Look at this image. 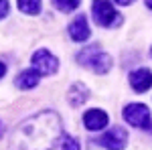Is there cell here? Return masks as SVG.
Wrapping results in <instances>:
<instances>
[{
    "label": "cell",
    "mask_w": 152,
    "mask_h": 150,
    "mask_svg": "<svg viewBox=\"0 0 152 150\" xmlns=\"http://www.w3.org/2000/svg\"><path fill=\"white\" fill-rule=\"evenodd\" d=\"M61 118L55 112H39L14 128L10 136L12 148H51L63 134Z\"/></svg>",
    "instance_id": "6da1fadb"
},
{
    "label": "cell",
    "mask_w": 152,
    "mask_h": 150,
    "mask_svg": "<svg viewBox=\"0 0 152 150\" xmlns=\"http://www.w3.org/2000/svg\"><path fill=\"white\" fill-rule=\"evenodd\" d=\"M77 61L81 63L83 67L91 69L94 73H107V71L112 69V65H114L112 57H110L107 53H104L97 45L81 49V51L77 53Z\"/></svg>",
    "instance_id": "7a4b0ae2"
},
{
    "label": "cell",
    "mask_w": 152,
    "mask_h": 150,
    "mask_svg": "<svg viewBox=\"0 0 152 150\" xmlns=\"http://www.w3.org/2000/svg\"><path fill=\"white\" fill-rule=\"evenodd\" d=\"M91 12H94L95 24H99V26H118V24H122V16L114 10L110 0H94Z\"/></svg>",
    "instance_id": "3957f363"
},
{
    "label": "cell",
    "mask_w": 152,
    "mask_h": 150,
    "mask_svg": "<svg viewBox=\"0 0 152 150\" xmlns=\"http://www.w3.org/2000/svg\"><path fill=\"white\" fill-rule=\"evenodd\" d=\"M124 120L134 128H148L150 126V110L144 104H130L124 108Z\"/></svg>",
    "instance_id": "277c9868"
},
{
    "label": "cell",
    "mask_w": 152,
    "mask_h": 150,
    "mask_svg": "<svg viewBox=\"0 0 152 150\" xmlns=\"http://www.w3.org/2000/svg\"><path fill=\"white\" fill-rule=\"evenodd\" d=\"M33 69H37L41 75H53L59 69V61L55 55H51L47 49H39L33 53Z\"/></svg>",
    "instance_id": "5b68a950"
},
{
    "label": "cell",
    "mask_w": 152,
    "mask_h": 150,
    "mask_svg": "<svg viewBox=\"0 0 152 150\" xmlns=\"http://www.w3.org/2000/svg\"><path fill=\"white\" fill-rule=\"evenodd\" d=\"M126 142H128V132L124 128L116 126L112 130H107L99 138V146H104V148H124Z\"/></svg>",
    "instance_id": "8992f818"
},
{
    "label": "cell",
    "mask_w": 152,
    "mask_h": 150,
    "mask_svg": "<svg viewBox=\"0 0 152 150\" xmlns=\"http://www.w3.org/2000/svg\"><path fill=\"white\" fill-rule=\"evenodd\" d=\"M130 85H132V89L134 91H148L152 87V71L150 69H136L130 73Z\"/></svg>",
    "instance_id": "52a82bcc"
},
{
    "label": "cell",
    "mask_w": 152,
    "mask_h": 150,
    "mask_svg": "<svg viewBox=\"0 0 152 150\" xmlns=\"http://www.w3.org/2000/svg\"><path fill=\"white\" fill-rule=\"evenodd\" d=\"M83 126L91 132H97V130H104L107 126V114L104 110H89L83 114Z\"/></svg>",
    "instance_id": "ba28073f"
},
{
    "label": "cell",
    "mask_w": 152,
    "mask_h": 150,
    "mask_svg": "<svg viewBox=\"0 0 152 150\" xmlns=\"http://www.w3.org/2000/svg\"><path fill=\"white\" fill-rule=\"evenodd\" d=\"M69 37L75 43H83L89 39V26H87V18L85 16H77L73 23L69 24Z\"/></svg>",
    "instance_id": "9c48e42d"
},
{
    "label": "cell",
    "mask_w": 152,
    "mask_h": 150,
    "mask_svg": "<svg viewBox=\"0 0 152 150\" xmlns=\"http://www.w3.org/2000/svg\"><path fill=\"white\" fill-rule=\"evenodd\" d=\"M67 97H69V104L73 108H79L81 104H85L87 100V87L83 83H73L71 89L67 91Z\"/></svg>",
    "instance_id": "30bf717a"
},
{
    "label": "cell",
    "mask_w": 152,
    "mask_h": 150,
    "mask_svg": "<svg viewBox=\"0 0 152 150\" xmlns=\"http://www.w3.org/2000/svg\"><path fill=\"white\" fill-rule=\"evenodd\" d=\"M39 77H41V73L37 69L23 71V73L16 77V85H18L20 89H33V87H37V83H39Z\"/></svg>",
    "instance_id": "8fae6325"
},
{
    "label": "cell",
    "mask_w": 152,
    "mask_h": 150,
    "mask_svg": "<svg viewBox=\"0 0 152 150\" xmlns=\"http://www.w3.org/2000/svg\"><path fill=\"white\" fill-rule=\"evenodd\" d=\"M18 8H20L24 14L35 16V14L41 12V0H18Z\"/></svg>",
    "instance_id": "7c38bea8"
},
{
    "label": "cell",
    "mask_w": 152,
    "mask_h": 150,
    "mask_svg": "<svg viewBox=\"0 0 152 150\" xmlns=\"http://www.w3.org/2000/svg\"><path fill=\"white\" fill-rule=\"evenodd\" d=\"M55 148H69V150H77L79 148V144H77V140L69 138V136H59L57 142H55Z\"/></svg>",
    "instance_id": "4fadbf2b"
},
{
    "label": "cell",
    "mask_w": 152,
    "mask_h": 150,
    "mask_svg": "<svg viewBox=\"0 0 152 150\" xmlns=\"http://www.w3.org/2000/svg\"><path fill=\"white\" fill-rule=\"evenodd\" d=\"M79 2H81V0H55V6L63 12H71V10H75V8L79 6Z\"/></svg>",
    "instance_id": "5bb4252c"
},
{
    "label": "cell",
    "mask_w": 152,
    "mask_h": 150,
    "mask_svg": "<svg viewBox=\"0 0 152 150\" xmlns=\"http://www.w3.org/2000/svg\"><path fill=\"white\" fill-rule=\"evenodd\" d=\"M8 0H0V18H4L6 14H8Z\"/></svg>",
    "instance_id": "9a60e30c"
},
{
    "label": "cell",
    "mask_w": 152,
    "mask_h": 150,
    "mask_svg": "<svg viewBox=\"0 0 152 150\" xmlns=\"http://www.w3.org/2000/svg\"><path fill=\"white\" fill-rule=\"evenodd\" d=\"M4 73H6V65H4V63H2V61H0V77H2V75H4Z\"/></svg>",
    "instance_id": "2e32d148"
},
{
    "label": "cell",
    "mask_w": 152,
    "mask_h": 150,
    "mask_svg": "<svg viewBox=\"0 0 152 150\" xmlns=\"http://www.w3.org/2000/svg\"><path fill=\"white\" fill-rule=\"evenodd\" d=\"M118 4H122V6H126V4H130V2H134V0H116Z\"/></svg>",
    "instance_id": "e0dca14e"
},
{
    "label": "cell",
    "mask_w": 152,
    "mask_h": 150,
    "mask_svg": "<svg viewBox=\"0 0 152 150\" xmlns=\"http://www.w3.org/2000/svg\"><path fill=\"white\" fill-rule=\"evenodd\" d=\"M2 132H4V124L0 122V136H2Z\"/></svg>",
    "instance_id": "ac0fdd59"
},
{
    "label": "cell",
    "mask_w": 152,
    "mask_h": 150,
    "mask_svg": "<svg viewBox=\"0 0 152 150\" xmlns=\"http://www.w3.org/2000/svg\"><path fill=\"white\" fill-rule=\"evenodd\" d=\"M146 6H150V8H152V0H146Z\"/></svg>",
    "instance_id": "d6986e66"
},
{
    "label": "cell",
    "mask_w": 152,
    "mask_h": 150,
    "mask_svg": "<svg viewBox=\"0 0 152 150\" xmlns=\"http://www.w3.org/2000/svg\"><path fill=\"white\" fill-rule=\"evenodd\" d=\"M150 55H152V49H150Z\"/></svg>",
    "instance_id": "ffe728a7"
}]
</instances>
